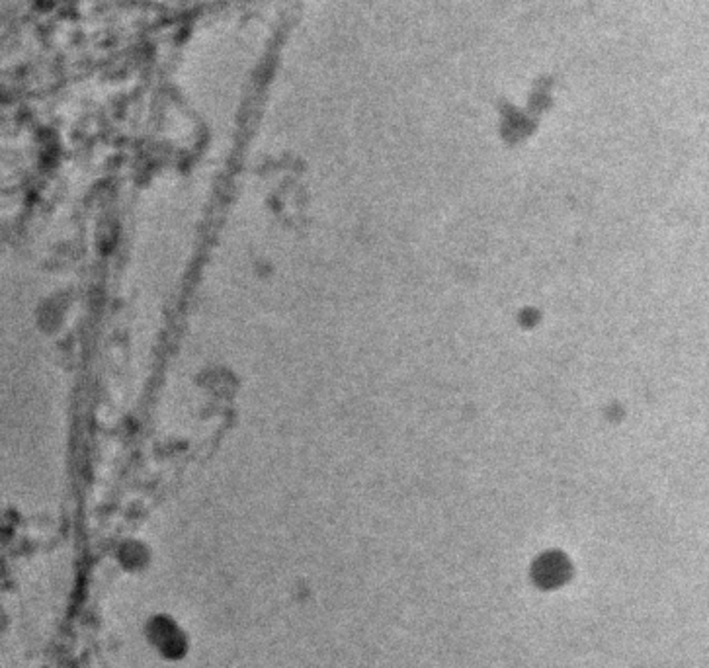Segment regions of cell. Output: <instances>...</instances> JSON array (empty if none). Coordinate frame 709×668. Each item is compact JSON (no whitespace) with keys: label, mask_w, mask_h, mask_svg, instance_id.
<instances>
[{"label":"cell","mask_w":709,"mask_h":668,"mask_svg":"<svg viewBox=\"0 0 709 668\" xmlns=\"http://www.w3.org/2000/svg\"><path fill=\"white\" fill-rule=\"evenodd\" d=\"M567 571L563 561H547L541 563L537 569V578L544 583V586H557L565 580Z\"/></svg>","instance_id":"cell-1"}]
</instances>
